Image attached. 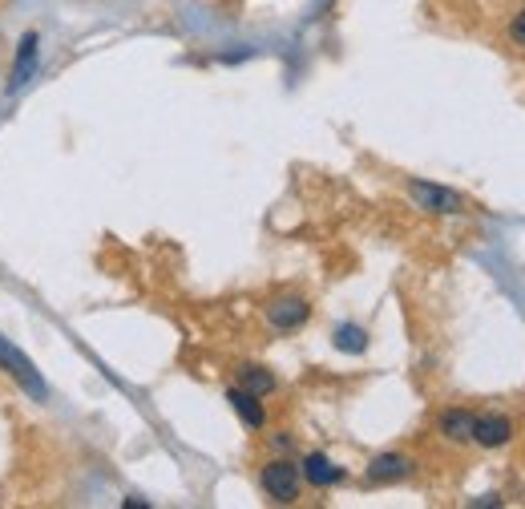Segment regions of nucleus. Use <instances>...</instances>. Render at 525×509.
<instances>
[{"label":"nucleus","instance_id":"5","mask_svg":"<svg viewBox=\"0 0 525 509\" xmlns=\"http://www.w3.org/2000/svg\"><path fill=\"white\" fill-rule=\"evenodd\" d=\"M37 53H41V37H37V33H25L21 45H17V61H13V81H9V89L29 85V77L37 73Z\"/></svg>","mask_w":525,"mask_h":509},{"label":"nucleus","instance_id":"8","mask_svg":"<svg viewBox=\"0 0 525 509\" xmlns=\"http://www.w3.org/2000/svg\"><path fill=\"white\" fill-rule=\"evenodd\" d=\"M227 400H231V409L239 413V421H243L247 429H263L267 413H263V404H259V396H255V392H247V388H231V392H227Z\"/></svg>","mask_w":525,"mask_h":509},{"label":"nucleus","instance_id":"13","mask_svg":"<svg viewBox=\"0 0 525 509\" xmlns=\"http://www.w3.org/2000/svg\"><path fill=\"white\" fill-rule=\"evenodd\" d=\"M513 41L525 45V13H517V21H513Z\"/></svg>","mask_w":525,"mask_h":509},{"label":"nucleus","instance_id":"6","mask_svg":"<svg viewBox=\"0 0 525 509\" xmlns=\"http://www.w3.org/2000/svg\"><path fill=\"white\" fill-rule=\"evenodd\" d=\"M303 477H307L315 489H332V485L344 481V469L332 465V457H324V453H307V457H303Z\"/></svg>","mask_w":525,"mask_h":509},{"label":"nucleus","instance_id":"1","mask_svg":"<svg viewBox=\"0 0 525 509\" xmlns=\"http://www.w3.org/2000/svg\"><path fill=\"white\" fill-rule=\"evenodd\" d=\"M259 485H263V493L271 497V501H295L299 497V469L291 465V461H271V465H263V473H259Z\"/></svg>","mask_w":525,"mask_h":509},{"label":"nucleus","instance_id":"7","mask_svg":"<svg viewBox=\"0 0 525 509\" xmlns=\"http://www.w3.org/2000/svg\"><path fill=\"white\" fill-rule=\"evenodd\" d=\"M307 316H311V308H307V303H303L299 295H287V299H275V303H271V324L283 328V332L303 328Z\"/></svg>","mask_w":525,"mask_h":509},{"label":"nucleus","instance_id":"3","mask_svg":"<svg viewBox=\"0 0 525 509\" xmlns=\"http://www.w3.org/2000/svg\"><path fill=\"white\" fill-rule=\"evenodd\" d=\"M481 449H501L513 441V421L501 417V413H485V417H473V437Z\"/></svg>","mask_w":525,"mask_h":509},{"label":"nucleus","instance_id":"11","mask_svg":"<svg viewBox=\"0 0 525 509\" xmlns=\"http://www.w3.org/2000/svg\"><path fill=\"white\" fill-rule=\"evenodd\" d=\"M239 388H247V392H255V396H267V392H275V376L267 372V368H259V364H243L239 368Z\"/></svg>","mask_w":525,"mask_h":509},{"label":"nucleus","instance_id":"10","mask_svg":"<svg viewBox=\"0 0 525 509\" xmlns=\"http://www.w3.org/2000/svg\"><path fill=\"white\" fill-rule=\"evenodd\" d=\"M441 433H445L449 441H469V437H473V413H465V409L441 413Z\"/></svg>","mask_w":525,"mask_h":509},{"label":"nucleus","instance_id":"4","mask_svg":"<svg viewBox=\"0 0 525 509\" xmlns=\"http://www.w3.org/2000/svg\"><path fill=\"white\" fill-rule=\"evenodd\" d=\"M408 190H412V198H416V207H425V211H433V215H453V211H461V198H457L453 190H445V186L412 182Z\"/></svg>","mask_w":525,"mask_h":509},{"label":"nucleus","instance_id":"12","mask_svg":"<svg viewBox=\"0 0 525 509\" xmlns=\"http://www.w3.org/2000/svg\"><path fill=\"white\" fill-rule=\"evenodd\" d=\"M336 348H340V352H364V348H368V336H364V328H356V324H344V328H336Z\"/></svg>","mask_w":525,"mask_h":509},{"label":"nucleus","instance_id":"9","mask_svg":"<svg viewBox=\"0 0 525 509\" xmlns=\"http://www.w3.org/2000/svg\"><path fill=\"white\" fill-rule=\"evenodd\" d=\"M412 473V461L408 457H400V453H384V457H376L372 465H368V481H400V477H408Z\"/></svg>","mask_w":525,"mask_h":509},{"label":"nucleus","instance_id":"2","mask_svg":"<svg viewBox=\"0 0 525 509\" xmlns=\"http://www.w3.org/2000/svg\"><path fill=\"white\" fill-rule=\"evenodd\" d=\"M0 368H5L21 388H29L33 396H45V380H41V372L29 364V356H21L13 344H5L0 340Z\"/></svg>","mask_w":525,"mask_h":509}]
</instances>
